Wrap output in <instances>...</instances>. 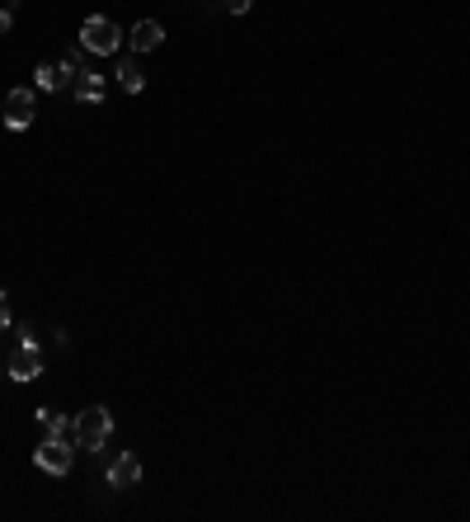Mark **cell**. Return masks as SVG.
I'll use <instances>...</instances> for the list:
<instances>
[{
	"label": "cell",
	"instance_id": "obj_1",
	"mask_svg": "<svg viewBox=\"0 0 470 522\" xmlns=\"http://www.w3.org/2000/svg\"><path fill=\"white\" fill-rule=\"evenodd\" d=\"M109 428H113V414L104 405H90L85 414L75 419V447L80 452H99L109 443Z\"/></svg>",
	"mask_w": 470,
	"mask_h": 522
},
{
	"label": "cell",
	"instance_id": "obj_2",
	"mask_svg": "<svg viewBox=\"0 0 470 522\" xmlns=\"http://www.w3.org/2000/svg\"><path fill=\"white\" fill-rule=\"evenodd\" d=\"M118 43H122V33H118L113 19L90 14L85 24H80V48H85V52H94V57H113V52H118Z\"/></svg>",
	"mask_w": 470,
	"mask_h": 522
},
{
	"label": "cell",
	"instance_id": "obj_3",
	"mask_svg": "<svg viewBox=\"0 0 470 522\" xmlns=\"http://www.w3.org/2000/svg\"><path fill=\"white\" fill-rule=\"evenodd\" d=\"M33 462L43 466L48 475H67L71 471V462H75V452H71V443L67 437H43V443H38V452H33Z\"/></svg>",
	"mask_w": 470,
	"mask_h": 522
},
{
	"label": "cell",
	"instance_id": "obj_4",
	"mask_svg": "<svg viewBox=\"0 0 470 522\" xmlns=\"http://www.w3.org/2000/svg\"><path fill=\"white\" fill-rule=\"evenodd\" d=\"M5 377H10V382H33V377H43V353H38V344H19V348L10 353Z\"/></svg>",
	"mask_w": 470,
	"mask_h": 522
},
{
	"label": "cell",
	"instance_id": "obj_5",
	"mask_svg": "<svg viewBox=\"0 0 470 522\" xmlns=\"http://www.w3.org/2000/svg\"><path fill=\"white\" fill-rule=\"evenodd\" d=\"M33 113H38L33 90H10V94H5V128H10V132H24L29 122H33Z\"/></svg>",
	"mask_w": 470,
	"mask_h": 522
},
{
	"label": "cell",
	"instance_id": "obj_6",
	"mask_svg": "<svg viewBox=\"0 0 470 522\" xmlns=\"http://www.w3.org/2000/svg\"><path fill=\"white\" fill-rule=\"evenodd\" d=\"M71 76H80L75 67H71V61H38V71H33V86L38 90H67L71 86Z\"/></svg>",
	"mask_w": 470,
	"mask_h": 522
},
{
	"label": "cell",
	"instance_id": "obj_7",
	"mask_svg": "<svg viewBox=\"0 0 470 522\" xmlns=\"http://www.w3.org/2000/svg\"><path fill=\"white\" fill-rule=\"evenodd\" d=\"M137 480H141V462H137L132 452H122L118 462L109 466V485H113V490H132Z\"/></svg>",
	"mask_w": 470,
	"mask_h": 522
},
{
	"label": "cell",
	"instance_id": "obj_8",
	"mask_svg": "<svg viewBox=\"0 0 470 522\" xmlns=\"http://www.w3.org/2000/svg\"><path fill=\"white\" fill-rule=\"evenodd\" d=\"M160 38H165V29H160L155 19H141V24L132 29V48L137 52H151V48H160Z\"/></svg>",
	"mask_w": 470,
	"mask_h": 522
},
{
	"label": "cell",
	"instance_id": "obj_9",
	"mask_svg": "<svg viewBox=\"0 0 470 522\" xmlns=\"http://www.w3.org/2000/svg\"><path fill=\"white\" fill-rule=\"evenodd\" d=\"M75 99L80 104H99V99H104V76H94L85 67V71H80V80H75Z\"/></svg>",
	"mask_w": 470,
	"mask_h": 522
},
{
	"label": "cell",
	"instance_id": "obj_10",
	"mask_svg": "<svg viewBox=\"0 0 470 522\" xmlns=\"http://www.w3.org/2000/svg\"><path fill=\"white\" fill-rule=\"evenodd\" d=\"M113 76H118V86H122V90H128V94H141V86H146V76H141V67H137V61H132V57H122Z\"/></svg>",
	"mask_w": 470,
	"mask_h": 522
},
{
	"label": "cell",
	"instance_id": "obj_11",
	"mask_svg": "<svg viewBox=\"0 0 470 522\" xmlns=\"http://www.w3.org/2000/svg\"><path fill=\"white\" fill-rule=\"evenodd\" d=\"M38 424H43L52 437H61V433H67V414H61V410H48V405H43V410H38Z\"/></svg>",
	"mask_w": 470,
	"mask_h": 522
},
{
	"label": "cell",
	"instance_id": "obj_12",
	"mask_svg": "<svg viewBox=\"0 0 470 522\" xmlns=\"http://www.w3.org/2000/svg\"><path fill=\"white\" fill-rule=\"evenodd\" d=\"M0 329H10V292L0 287Z\"/></svg>",
	"mask_w": 470,
	"mask_h": 522
},
{
	"label": "cell",
	"instance_id": "obj_13",
	"mask_svg": "<svg viewBox=\"0 0 470 522\" xmlns=\"http://www.w3.org/2000/svg\"><path fill=\"white\" fill-rule=\"evenodd\" d=\"M10 24H14V0H10L5 10H0V33H10Z\"/></svg>",
	"mask_w": 470,
	"mask_h": 522
},
{
	"label": "cell",
	"instance_id": "obj_14",
	"mask_svg": "<svg viewBox=\"0 0 470 522\" xmlns=\"http://www.w3.org/2000/svg\"><path fill=\"white\" fill-rule=\"evenodd\" d=\"M226 5H231V14H244V10L254 5V0H226Z\"/></svg>",
	"mask_w": 470,
	"mask_h": 522
}]
</instances>
